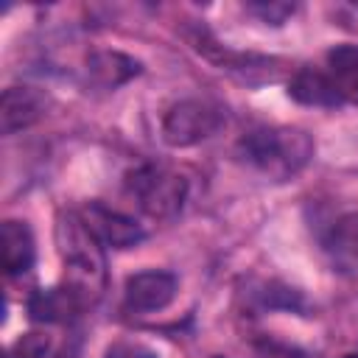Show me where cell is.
I'll return each instance as SVG.
<instances>
[{"mask_svg": "<svg viewBox=\"0 0 358 358\" xmlns=\"http://www.w3.org/2000/svg\"><path fill=\"white\" fill-rule=\"evenodd\" d=\"M238 154L271 182H285L310 162L313 140L296 126H260L241 137Z\"/></svg>", "mask_w": 358, "mask_h": 358, "instance_id": "cell-1", "label": "cell"}, {"mask_svg": "<svg viewBox=\"0 0 358 358\" xmlns=\"http://www.w3.org/2000/svg\"><path fill=\"white\" fill-rule=\"evenodd\" d=\"M56 246L64 263V282L87 302L103 291V252L81 213H62L56 221Z\"/></svg>", "mask_w": 358, "mask_h": 358, "instance_id": "cell-2", "label": "cell"}, {"mask_svg": "<svg viewBox=\"0 0 358 358\" xmlns=\"http://www.w3.org/2000/svg\"><path fill=\"white\" fill-rule=\"evenodd\" d=\"M126 190L137 207L151 218H173L185 207L187 182L182 173L165 165H140L126 176Z\"/></svg>", "mask_w": 358, "mask_h": 358, "instance_id": "cell-3", "label": "cell"}, {"mask_svg": "<svg viewBox=\"0 0 358 358\" xmlns=\"http://www.w3.org/2000/svg\"><path fill=\"white\" fill-rule=\"evenodd\" d=\"M227 120L224 106L207 98H185L173 103L162 117V140L171 148H190L213 137Z\"/></svg>", "mask_w": 358, "mask_h": 358, "instance_id": "cell-4", "label": "cell"}, {"mask_svg": "<svg viewBox=\"0 0 358 358\" xmlns=\"http://www.w3.org/2000/svg\"><path fill=\"white\" fill-rule=\"evenodd\" d=\"M179 291V280L171 274V271H137L126 280V288H123V299H126V308L129 310H137V313H154V310H162L173 302Z\"/></svg>", "mask_w": 358, "mask_h": 358, "instance_id": "cell-5", "label": "cell"}, {"mask_svg": "<svg viewBox=\"0 0 358 358\" xmlns=\"http://www.w3.org/2000/svg\"><path fill=\"white\" fill-rule=\"evenodd\" d=\"M81 215H84L87 227L92 229V235L101 241V246L129 249V246H137L145 238V229L134 218H129L117 210H109L101 201H92Z\"/></svg>", "mask_w": 358, "mask_h": 358, "instance_id": "cell-6", "label": "cell"}, {"mask_svg": "<svg viewBox=\"0 0 358 358\" xmlns=\"http://www.w3.org/2000/svg\"><path fill=\"white\" fill-rule=\"evenodd\" d=\"M48 98L34 87H8L0 101V131L14 134L34 126L45 115Z\"/></svg>", "mask_w": 358, "mask_h": 358, "instance_id": "cell-7", "label": "cell"}, {"mask_svg": "<svg viewBox=\"0 0 358 358\" xmlns=\"http://www.w3.org/2000/svg\"><path fill=\"white\" fill-rule=\"evenodd\" d=\"M140 73H143V64L134 56H126L120 50H92L87 56V76L92 84L103 90H117Z\"/></svg>", "mask_w": 358, "mask_h": 358, "instance_id": "cell-8", "label": "cell"}, {"mask_svg": "<svg viewBox=\"0 0 358 358\" xmlns=\"http://www.w3.org/2000/svg\"><path fill=\"white\" fill-rule=\"evenodd\" d=\"M87 305V299L73 288V285H59V288H42L31 296L28 302V313L34 322H67L73 319L81 308Z\"/></svg>", "mask_w": 358, "mask_h": 358, "instance_id": "cell-9", "label": "cell"}, {"mask_svg": "<svg viewBox=\"0 0 358 358\" xmlns=\"http://www.w3.org/2000/svg\"><path fill=\"white\" fill-rule=\"evenodd\" d=\"M0 243H3V271L8 277L14 274H25L34 260H36V243H34V235L28 229V224L22 221H3L0 227Z\"/></svg>", "mask_w": 358, "mask_h": 358, "instance_id": "cell-10", "label": "cell"}, {"mask_svg": "<svg viewBox=\"0 0 358 358\" xmlns=\"http://www.w3.org/2000/svg\"><path fill=\"white\" fill-rule=\"evenodd\" d=\"M288 95L296 101V103H305V106H324V109H333L338 103H344V98L338 95L333 78L327 73H319V70H299L291 81H288Z\"/></svg>", "mask_w": 358, "mask_h": 358, "instance_id": "cell-11", "label": "cell"}, {"mask_svg": "<svg viewBox=\"0 0 358 358\" xmlns=\"http://www.w3.org/2000/svg\"><path fill=\"white\" fill-rule=\"evenodd\" d=\"M330 78L338 90V95L358 106V48L355 45H336L327 53Z\"/></svg>", "mask_w": 358, "mask_h": 358, "instance_id": "cell-12", "label": "cell"}, {"mask_svg": "<svg viewBox=\"0 0 358 358\" xmlns=\"http://www.w3.org/2000/svg\"><path fill=\"white\" fill-rule=\"evenodd\" d=\"M324 246L350 260V263H358V213H347L341 218H336L324 235Z\"/></svg>", "mask_w": 358, "mask_h": 358, "instance_id": "cell-13", "label": "cell"}, {"mask_svg": "<svg viewBox=\"0 0 358 358\" xmlns=\"http://www.w3.org/2000/svg\"><path fill=\"white\" fill-rule=\"evenodd\" d=\"M48 336L42 333H25L22 338L14 341V347L8 350V358H45L48 355Z\"/></svg>", "mask_w": 358, "mask_h": 358, "instance_id": "cell-14", "label": "cell"}, {"mask_svg": "<svg viewBox=\"0 0 358 358\" xmlns=\"http://www.w3.org/2000/svg\"><path fill=\"white\" fill-rule=\"evenodd\" d=\"M246 8L252 14H257L263 22H271V25H282L294 14V6L291 3H249Z\"/></svg>", "mask_w": 358, "mask_h": 358, "instance_id": "cell-15", "label": "cell"}, {"mask_svg": "<svg viewBox=\"0 0 358 358\" xmlns=\"http://www.w3.org/2000/svg\"><path fill=\"white\" fill-rule=\"evenodd\" d=\"M103 358H159L157 350H151L143 341H115L109 344Z\"/></svg>", "mask_w": 358, "mask_h": 358, "instance_id": "cell-16", "label": "cell"}, {"mask_svg": "<svg viewBox=\"0 0 358 358\" xmlns=\"http://www.w3.org/2000/svg\"><path fill=\"white\" fill-rule=\"evenodd\" d=\"M56 358H81V341L73 336V338H67L64 341V347L56 352Z\"/></svg>", "mask_w": 358, "mask_h": 358, "instance_id": "cell-17", "label": "cell"}, {"mask_svg": "<svg viewBox=\"0 0 358 358\" xmlns=\"http://www.w3.org/2000/svg\"><path fill=\"white\" fill-rule=\"evenodd\" d=\"M213 358H224V355H213Z\"/></svg>", "mask_w": 358, "mask_h": 358, "instance_id": "cell-18", "label": "cell"}]
</instances>
